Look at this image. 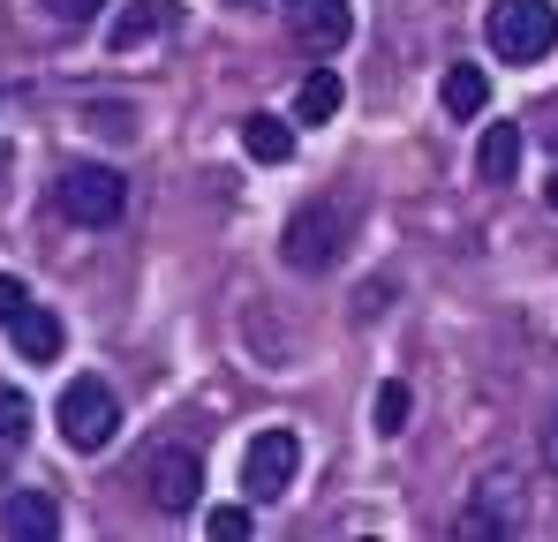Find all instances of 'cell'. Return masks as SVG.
<instances>
[{
    "instance_id": "5b68a950",
    "label": "cell",
    "mask_w": 558,
    "mask_h": 542,
    "mask_svg": "<svg viewBox=\"0 0 558 542\" xmlns=\"http://www.w3.org/2000/svg\"><path fill=\"white\" fill-rule=\"evenodd\" d=\"M53 204H61V219H76V226H113L121 204H129V181L113 174V167H69V174L53 181Z\"/></svg>"
},
{
    "instance_id": "9c48e42d",
    "label": "cell",
    "mask_w": 558,
    "mask_h": 542,
    "mask_svg": "<svg viewBox=\"0 0 558 542\" xmlns=\"http://www.w3.org/2000/svg\"><path fill=\"white\" fill-rule=\"evenodd\" d=\"M8 340H15V355H23V361H61V347H69L61 317H53V309H38V301L8 324Z\"/></svg>"
},
{
    "instance_id": "ffe728a7",
    "label": "cell",
    "mask_w": 558,
    "mask_h": 542,
    "mask_svg": "<svg viewBox=\"0 0 558 542\" xmlns=\"http://www.w3.org/2000/svg\"><path fill=\"white\" fill-rule=\"evenodd\" d=\"M46 8H53L61 23H92V15H98V8H106V0H46Z\"/></svg>"
},
{
    "instance_id": "ba28073f",
    "label": "cell",
    "mask_w": 558,
    "mask_h": 542,
    "mask_svg": "<svg viewBox=\"0 0 558 542\" xmlns=\"http://www.w3.org/2000/svg\"><path fill=\"white\" fill-rule=\"evenodd\" d=\"M287 30H294V46H310V53H340V46L355 38V8H348V0H287Z\"/></svg>"
},
{
    "instance_id": "7c38bea8",
    "label": "cell",
    "mask_w": 558,
    "mask_h": 542,
    "mask_svg": "<svg viewBox=\"0 0 558 542\" xmlns=\"http://www.w3.org/2000/svg\"><path fill=\"white\" fill-rule=\"evenodd\" d=\"M242 151H250L257 167H287V159H294V128H287L279 113H250V121H242Z\"/></svg>"
},
{
    "instance_id": "3957f363",
    "label": "cell",
    "mask_w": 558,
    "mask_h": 542,
    "mask_svg": "<svg viewBox=\"0 0 558 542\" xmlns=\"http://www.w3.org/2000/svg\"><path fill=\"white\" fill-rule=\"evenodd\" d=\"M61 438L76 452H106L113 445V430H121V399H113V384L106 377H69V392H61Z\"/></svg>"
},
{
    "instance_id": "8992f818",
    "label": "cell",
    "mask_w": 558,
    "mask_h": 542,
    "mask_svg": "<svg viewBox=\"0 0 558 542\" xmlns=\"http://www.w3.org/2000/svg\"><path fill=\"white\" fill-rule=\"evenodd\" d=\"M294 475H302V438L294 430H257L250 452H242V490L257 505H272V497L294 490Z\"/></svg>"
},
{
    "instance_id": "d6986e66",
    "label": "cell",
    "mask_w": 558,
    "mask_h": 542,
    "mask_svg": "<svg viewBox=\"0 0 558 542\" xmlns=\"http://www.w3.org/2000/svg\"><path fill=\"white\" fill-rule=\"evenodd\" d=\"M250 505H211V535H250Z\"/></svg>"
},
{
    "instance_id": "7402d4cb",
    "label": "cell",
    "mask_w": 558,
    "mask_h": 542,
    "mask_svg": "<svg viewBox=\"0 0 558 542\" xmlns=\"http://www.w3.org/2000/svg\"><path fill=\"white\" fill-rule=\"evenodd\" d=\"M544 204H551V211H558V174H551V181H544Z\"/></svg>"
},
{
    "instance_id": "277c9868",
    "label": "cell",
    "mask_w": 558,
    "mask_h": 542,
    "mask_svg": "<svg viewBox=\"0 0 558 542\" xmlns=\"http://www.w3.org/2000/svg\"><path fill=\"white\" fill-rule=\"evenodd\" d=\"M513 528H521V475H513V467H490V475L468 490L453 535L461 542H498V535H513Z\"/></svg>"
},
{
    "instance_id": "e0dca14e",
    "label": "cell",
    "mask_w": 558,
    "mask_h": 542,
    "mask_svg": "<svg viewBox=\"0 0 558 542\" xmlns=\"http://www.w3.org/2000/svg\"><path fill=\"white\" fill-rule=\"evenodd\" d=\"M408 415H415V392H408L400 377H392V384H377V430H385V438H400V430H408Z\"/></svg>"
},
{
    "instance_id": "44dd1931",
    "label": "cell",
    "mask_w": 558,
    "mask_h": 542,
    "mask_svg": "<svg viewBox=\"0 0 558 542\" xmlns=\"http://www.w3.org/2000/svg\"><path fill=\"white\" fill-rule=\"evenodd\" d=\"M544 467L558 475V415H551V430H544Z\"/></svg>"
},
{
    "instance_id": "9a60e30c",
    "label": "cell",
    "mask_w": 558,
    "mask_h": 542,
    "mask_svg": "<svg viewBox=\"0 0 558 542\" xmlns=\"http://www.w3.org/2000/svg\"><path fill=\"white\" fill-rule=\"evenodd\" d=\"M340 98H348V90H340L332 69H310V76H302V98H294V113L317 128V121H332V113H340Z\"/></svg>"
},
{
    "instance_id": "ac0fdd59",
    "label": "cell",
    "mask_w": 558,
    "mask_h": 542,
    "mask_svg": "<svg viewBox=\"0 0 558 542\" xmlns=\"http://www.w3.org/2000/svg\"><path fill=\"white\" fill-rule=\"evenodd\" d=\"M23 309H31V286H23L15 271H0V332H8V324H15Z\"/></svg>"
},
{
    "instance_id": "30bf717a",
    "label": "cell",
    "mask_w": 558,
    "mask_h": 542,
    "mask_svg": "<svg viewBox=\"0 0 558 542\" xmlns=\"http://www.w3.org/2000/svg\"><path fill=\"white\" fill-rule=\"evenodd\" d=\"M159 30H167V0H129V8L106 23V46H113V53H136V46H151Z\"/></svg>"
},
{
    "instance_id": "4fadbf2b",
    "label": "cell",
    "mask_w": 558,
    "mask_h": 542,
    "mask_svg": "<svg viewBox=\"0 0 558 542\" xmlns=\"http://www.w3.org/2000/svg\"><path fill=\"white\" fill-rule=\"evenodd\" d=\"M0 535H61V513H53V497H38V490H15L8 497V513H0Z\"/></svg>"
},
{
    "instance_id": "6da1fadb",
    "label": "cell",
    "mask_w": 558,
    "mask_h": 542,
    "mask_svg": "<svg viewBox=\"0 0 558 542\" xmlns=\"http://www.w3.org/2000/svg\"><path fill=\"white\" fill-rule=\"evenodd\" d=\"M348 242H355V204H348V196H317V204H302V211L287 219L279 257L294 271H332Z\"/></svg>"
},
{
    "instance_id": "2e32d148",
    "label": "cell",
    "mask_w": 558,
    "mask_h": 542,
    "mask_svg": "<svg viewBox=\"0 0 558 542\" xmlns=\"http://www.w3.org/2000/svg\"><path fill=\"white\" fill-rule=\"evenodd\" d=\"M23 438H31V392L0 384V452H15Z\"/></svg>"
},
{
    "instance_id": "7a4b0ae2",
    "label": "cell",
    "mask_w": 558,
    "mask_h": 542,
    "mask_svg": "<svg viewBox=\"0 0 558 542\" xmlns=\"http://www.w3.org/2000/svg\"><path fill=\"white\" fill-rule=\"evenodd\" d=\"M483 38H490L498 61L529 69V61H544V53L558 46V8H551V0H490Z\"/></svg>"
},
{
    "instance_id": "8fae6325",
    "label": "cell",
    "mask_w": 558,
    "mask_h": 542,
    "mask_svg": "<svg viewBox=\"0 0 558 542\" xmlns=\"http://www.w3.org/2000/svg\"><path fill=\"white\" fill-rule=\"evenodd\" d=\"M475 174L483 181H513L521 174V128L513 121H490L483 144H475Z\"/></svg>"
},
{
    "instance_id": "52a82bcc",
    "label": "cell",
    "mask_w": 558,
    "mask_h": 542,
    "mask_svg": "<svg viewBox=\"0 0 558 542\" xmlns=\"http://www.w3.org/2000/svg\"><path fill=\"white\" fill-rule=\"evenodd\" d=\"M144 490H151L159 513H196V497H204V459H196L189 445L144 452Z\"/></svg>"
},
{
    "instance_id": "5bb4252c",
    "label": "cell",
    "mask_w": 558,
    "mask_h": 542,
    "mask_svg": "<svg viewBox=\"0 0 558 542\" xmlns=\"http://www.w3.org/2000/svg\"><path fill=\"white\" fill-rule=\"evenodd\" d=\"M438 98H446V113H453V121H475V113L490 106V76H483V69H468V61H453V69H446V84H438Z\"/></svg>"
}]
</instances>
